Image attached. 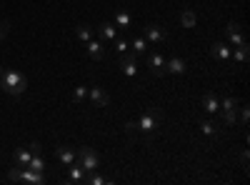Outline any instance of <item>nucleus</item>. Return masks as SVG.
I'll return each instance as SVG.
<instances>
[{
    "instance_id": "1",
    "label": "nucleus",
    "mask_w": 250,
    "mask_h": 185,
    "mask_svg": "<svg viewBox=\"0 0 250 185\" xmlns=\"http://www.w3.org/2000/svg\"><path fill=\"white\" fill-rule=\"evenodd\" d=\"M0 85L8 95H23L25 88H28V78L18 70H10V68H3L0 70Z\"/></svg>"
},
{
    "instance_id": "2",
    "label": "nucleus",
    "mask_w": 250,
    "mask_h": 185,
    "mask_svg": "<svg viewBox=\"0 0 250 185\" xmlns=\"http://www.w3.org/2000/svg\"><path fill=\"white\" fill-rule=\"evenodd\" d=\"M8 178L13 183H28V185H43L45 183V175L43 173H35L30 168H18V165L8 173Z\"/></svg>"
},
{
    "instance_id": "3",
    "label": "nucleus",
    "mask_w": 250,
    "mask_h": 185,
    "mask_svg": "<svg viewBox=\"0 0 250 185\" xmlns=\"http://www.w3.org/2000/svg\"><path fill=\"white\" fill-rule=\"evenodd\" d=\"M75 160H78L88 173L98 170V165H100V158H98V153H95L93 148H80V150L75 153Z\"/></svg>"
},
{
    "instance_id": "4",
    "label": "nucleus",
    "mask_w": 250,
    "mask_h": 185,
    "mask_svg": "<svg viewBox=\"0 0 250 185\" xmlns=\"http://www.w3.org/2000/svg\"><path fill=\"white\" fill-rule=\"evenodd\" d=\"M158 120H160V113L158 110H145L135 123H138V130H143V133H155L158 130Z\"/></svg>"
},
{
    "instance_id": "5",
    "label": "nucleus",
    "mask_w": 250,
    "mask_h": 185,
    "mask_svg": "<svg viewBox=\"0 0 250 185\" xmlns=\"http://www.w3.org/2000/svg\"><path fill=\"white\" fill-rule=\"evenodd\" d=\"M220 110H223L225 123H235V115H238V100L230 98V95H225V98L220 100Z\"/></svg>"
},
{
    "instance_id": "6",
    "label": "nucleus",
    "mask_w": 250,
    "mask_h": 185,
    "mask_svg": "<svg viewBox=\"0 0 250 185\" xmlns=\"http://www.w3.org/2000/svg\"><path fill=\"white\" fill-rule=\"evenodd\" d=\"M143 33H145V40H150V43H165V40H168V33L160 25H145Z\"/></svg>"
},
{
    "instance_id": "7",
    "label": "nucleus",
    "mask_w": 250,
    "mask_h": 185,
    "mask_svg": "<svg viewBox=\"0 0 250 185\" xmlns=\"http://www.w3.org/2000/svg\"><path fill=\"white\" fill-rule=\"evenodd\" d=\"M225 35H228V40H230L233 45H245L248 40H245V35H243V28L238 25V23H228V28H225Z\"/></svg>"
},
{
    "instance_id": "8",
    "label": "nucleus",
    "mask_w": 250,
    "mask_h": 185,
    "mask_svg": "<svg viewBox=\"0 0 250 185\" xmlns=\"http://www.w3.org/2000/svg\"><path fill=\"white\" fill-rule=\"evenodd\" d=\"M148 68H150V73H153L155 78L165 75V58H163L160 53H150V55H148Z\"/></svg>"
},
{
    "instance_id": "9",
    "label": "nucleus",
    "mask_w": 250,
    "mask_h": 185,
    "mask_svg": "<svg viewBox=\"0 0 250 185\" xmlns=\"http://www.w3.org/2000/svg\"><path fill=\"white\" fill-rule=\"evenodd\" d=\"M120 70H123V75L135 78L138 75V60H135V55H123L120 58Z\"/></svg>"
},
{
    "instance_id": "10",
    "label": "nucleus",
    "mask_w": 250,
    "mask_h": 185,
    "mask_svg": "<svg viewBox=\"0 0 250 185\" xmlns=\"http://www.w3.org/2000/svg\"><path fill=\"white\" fill-rule=\"evenodd\" d=\"M88 98L95 103L98 108H105L108 103H110V95L103 90V88H98V85H95V88H88Z\"/></svg>"
},
{
    "instance_id": "11",
    "label": "nucleus",
    "mask_w": 250,
    "mask_h": 185,
    "mask_svg": "<svg viewBox=\"0 0 250 185\" xmlns=\"http://www.w3.org/2000/svg\"><path fill=\"white\" fill-rule=\"evenodd\" d=\"M203 110L208 113V115H215L218 110H220V98H215V93H208L205 98H203Z\"/></svg>"
},
{
    "instance_id": "12",
    "label": "nucleus",
    "mask_w": 250,
    "mask_h": 185,
    "mask_svg": "<svg viewBox=\"0 0 250 185\" xmlns=\"http://www.w3.org/2000/svg\"><path fill=\"white\" fill-rule=\"evenodd\" d=\"M85 48H88V55L93 58V60H103V58H105V45H103L100 43V40H88V43H85Z\"/></svg>"
},
{
    "instance_id": "13",
    "label": "nucleus",
    "mask_w": 250,
    "mask_h": 185,
    "mask_svg": "<svg viewBox=\"0 0 250 185\" xmlns=\"http://www.w3.org/2000/svg\"><path fill=\"white\" fill-rule=\"evenodd\" d=\"M185 68V60L183 58H173V60H165V73H173V75H183Z\"/></svg>"
},
{
    "instance_id": "14",
    "label": "nucleus",
    "mask_w": 250,
    "mask_h": 185,
    "mask_svg": "<svg viewBox=\"0 0 250 185\" xmlns=\"http://www.w3.org/2000/svg\"><path fill=\"white\" fill-rule=\"evenodd\" d=\"M68 168H70V180H73V183H85V178H88V170L83 168L78 160H75V163H70Z\"/></svg>"
},
{
    "instance_id": "15",
    "label": "nucleus",
    "mask_w": 250,
    "mask_h": 185,
    "mask_svg": "<svg viewBox=\"0 0 250 185\" xmlns=\"http://www.w3.org/2000/svg\"><path fill=\"white\" fill-rule=\"evenodd\" d=\"M30 158H33V150L30 148H18L15 150V165L18 168H28L30 165Z\"/></svg>"
},
{
    "instance_id": "16",
    "label": "nucleus",
    "mask_w": 250,
    "mask_h": 185,
    "mask_svg": "<svg viewBox=\"0 0 250 185\" xmlns=\"http://www.w3.org/2000/svg\"><path fill=\"white\" fill-rule=\"evenodd\" d=\"M55 153H58V160L62 163V165H70V163H75V150H73V148H68V145L55 148Z\"/></svg>"
},
{
    "instance_id": "17",
    "label": "nucleus",
    "mask_w": 250,
    "mask_h": 185,
    "mask_svg": "<svg viewBox=\"0 0 250 185\" xmlns=\"http://www.w3.org/2000/svg\"><path fill=\"white\" fill-rule=\"evenodd\" d=\"M128 48L133 50V55H143L145 50H148V40L145 38H140V35H135L130 43H128Z\"/></svg>"
},
{
    "instance_id": "18",
    "label": "nucleus",
    "mask_w": 250,
    "mask_h": 185,
    "mask_svg": "<svg viewBox=\"0 0 250 185\" xmlns=\"http://www.w3.org/2000/svg\"><path fill=\"white\" fill-rule=\"evenodd\" d=\"M210 55H213V58H218V60H230V48H228L225 43H213Z\"/></svg>"
},
{
    "instance_id": "19",
    "label": "nucleus",
    "mask_w": 250,
    "mask_h": 185,
    "mask_svg": "<svg viewBox=\"0 0 250 185\" xmlns=\"http://www.w3.org/2000/svg\"><path fill=\"white\" fill-rule=\"evenodd\" d=\"M98 33L103 35V40H108V43H113V40L118 38V33H115V25H113V23H100V25H98Z\"/></svg>"
},
{
    "instance_id": "20",
    "label": "nucleus",
    "mask_w": 250,
    "mask_h": 185,
    "mask_svg": "<svg viewBox=\"0 0 250 185\" xmlns=\"http://www.w3.org/2000/svg\"><path fill=\"white\" fill-rule=\"evenodd\" d=\"M115 28H123V30H128V28H133V18L125 13V10H120V13H115V23H113Z\"/></svg>"
},
{
    "instance_id": "21",
    "label": "nucleus",
    "mask_w": 250,
    "mask_h": 185,
    "mask_svg": "<svg viewBox=\"0 0 250 185\" xmlns=\"http://www.w3.org/2000/svg\"><path fill=\"white\" fill-rule=\"evenodd\" d=\"M230 60H235V63H248V43L235 45V50H230Z\"/></svg>"
},
{
    "instance_id": "22",
    "label": "nucleus",
    "mask_w": 250,
    "mask_h": 185,
    "mask_svg": "<svg viewBox=\"0 0 250 185\" xmlns=\"http://www.w3.org/2000/svg\"><path fill=\"white\" fill-rule=\"evenodd\" d=\"M30 170H35V173H45V158H43V153H38V155H33L30 158V165H28Z\"/></svg>"
},
{
    "instance_id": "23",
    "label": "nucleus",
    "mask_w": 250,
    "mask_h": 185,
    "mask_svg": "<svg viewBox=\"0 0 250 185\" xmlns=\"http://www.w3.org/2000/svg\"><path fill=\"white\" fill-rule=\"evenodd\" d=\"M180 23H183V28H195L198 15H195L193 10H183V13H180Z\"/></svg>"
},
{
    "instance_id": "24",
    "label": "nucleus",
    "mask_w": 250,
    "mask_h": 185,
    "mask_svg": "<svg viewBox=\"0 0 250 185\" xmlns=\"http://www.w3.org/2000/svg\"><path fill=\"white\" fill-rule=\"evenodd\" d=\"M85 183H88V185H108V183H113V180H110V178H103V175H98V173L93 170V173H88Z\"/></svg>"
},
{
    "instance_id": "25",
    "label": "nucleus",
    "mask_w": 250,
    "mask_h": 185,
    "mask_svg": "<svg viewBox=\"0 0 250 185\" xmlns=\"http://www.w3.org/2000/svg\"><path fill=\"white\" fill-rule=\"evenodd\" d=\"M200 130H203L205 135H210V138L220 133V128L215 125V123H213V120H203V123H200Z\"/></svg>"
},
{
    "instance_id": "26",
    "label": "nucleus",
    "mask_w": 250,
    "mask_h": 185,
    "mask_svg": "<svg viewBox=\"0 0 250 185\" xmlns=\"http://www.w3.org/2000/svg\"><path fill=\"white\" fill-rule=\"evenodd\" d=\"M75 38H80L83 43H88V40L93 38V28H88V25H78V28H75Z\"/></svg>"
},
{
    "instance_id": "27",
    "label": "nucleus",
    "mask_w": 250,
    "mask_h": 185,
    "mask_svg": "<svg viewBox=\"0 0 250 185\" xmlns=\"http://www.w3.org/2000/svg\"><path fill=\"white\" fill-rule=\"evenodd\" d=\"M85 98H88V88H85V85H78V88L73 90V100H75V103H83Z\"/></svg>"
},
{
    "instance_id": "28",
    "label": "nucleus",
    "mask_w": 250,
    "mask_h": 185,
    "mask_svg": "<svg viewBox=\"0 0 250 185\" xmlns=\"http://www.w3.org/2000/svg\"><path fill=\"white\" fill-rule=\"evenodd\" d=\"M113 43H115V50H118V53H125V50H128V40H125V38H115Z\"/></svg>"
},
{
    "instance_id": "29",
    "label": "nucleus",
    "mask_w": 250,
    "mask_h": 185,
    "mask_svg": "<svg viewBox=\"0 0 250 185\" xmlns=\"http://www.w3.org/2000/svg\"><path fill=\"white\" fill-rule=\"evenodd\" d=\"M125 133L135 135V133H138V123H135V120H128V123H125Z\"/></svg>"
},
{
    "instance_id": "30",
    "label": "nucleus",
    "mask_w": 250,
    "mask_h": 185,
    "mask_svg": "<svg viewBox=\"0 0 250 185\" xmlns=\"http://www.w3.org/2000/svg\"><path fill=\"white\" fill-rule=\"evenodd\" d=\"M28 148L33 150V155H38V153H43V148H40V143H30Z\"/></svg>"
},
{
    "instance_id": "31",
    "label": "nucleus",
    "mask_w": 250,
    "mask_h": 185,
    "mask_svg": "<svg viewBox=\"0 0 250 185\" xmlns=\"http://www.w3.org/2000/svg\"><path fill=\"white\" fill-rule=\"evenodd\" d=\"M248 118H250V110H248V108H240V120L248 123Z\"/></svg>"
},
{
    "instance_id": "32",
    "label": "nucleus",
    "mask_w": 250,
    "mask_h": 185,
    "mask_svg": "<svg viewBox=\"0 0 250 185\" xmlns=\"http://www.w3.org/2000/svg\"><path fill=\"white\" fill-rule=\"evenodd\" d=\"M8 35V23H0V38Z\"/></svg>"
}]
</instances>
